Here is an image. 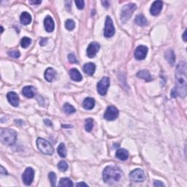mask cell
Returning a JSON list of instances; mask_svg holds the SVG:
<instances>
[{"label":"cell","mask_w":187,"mask_h":187,"mask_svg":"<svg viewBox=\"0 0 187 187\" xmlns=\"http://www.w3.org/2000/svg\"><path fill=\"white\" fill-rule=\"evenodd\" d=\"M94 127V120L92 118H87L85 121V129L88 132H91Z\"/></svg>","instance_id":"obj_27"},{"label":"cell","mask_w":187,"mask_h":187,"mask_svg":"<svg viewBox=\"0 0 187 187\" xmlns=\"http://www.w3.org/2000/svg\"><path fill=\"white\" fill-rule=\"evenodd\" d=\"M34 177V170L32 168H27L24 171L22 175V180L24 184L26 186H29L32 184Z\"/></svg>","instance_id":"obj_8"},{"label":"cell","mask_w":187,"mask_h":187,"mask_svg":"<svg viewBox=\"0 0 187 187\" xmlns=\"http://www.w3.org/2000/svg\"><path fill=\"white\" fill-rule=\"evenodd\" d=\"M164 57H165L166 60L168 61V62L170 64L171 66H173L175 63V53L173 50L169 49L165 52L164 54Z\"/></svg>","instance_id":"obj_17"},{"label":"cell","mask_w":187,"mask_h":187,"mask_svg":"<svg viewBox=\"0 0 187 187\" xmlns=\"http://www.w3.org/2000/svg\"><path fill=\"white\" fill-rule=\"evenodd\" d=\"M22 94L27 98H32L34 96V88L32 86H25L23 88Z\"/></svg>","instance_id":"obj_24"},{"label":"cell","mask_w":187,"mask_h":187,"mask_svg":"<svg viewBox=\"0 0 187 187\" xmlns=\"http://www.w3.org/2000/svg\"><path fill=\"white\" fill-rule=\"evenodd\" d=\"M57 151H58V154L61 157L65 158L67 156V148H66L65 145L62 143L59 144L58 148H57Z\"/></svg>","instance_id":"obj_26"},{"label":"cell","mask_w":187,"mask_h":187,"mask_svg":"<svg viewBox=\"0 0 187 187\" xmlns=\"http://www.w3.org/2000/svg\"><path fill=\"white\" fill-rule=\"evenodd\" d=\"M57 167H58L59 170L61 171V172H65V171H67V170L68 169V164L65 161L59 162Z\"/></svg>","instance_id":"obj_32"},{"label":"cell","mask_w":187,"mask_h":187,"mask_svg":"<svg viewBox=\"0 0 187 187\" xmlns=\"http://www.w3.org/2000/svg\"><path fill=\"white\" fill-rule=\"evenodd\" d=\"M187 67L185 61H180L175 70V86L172 91L173 97L181 96L184 98L186 95V73Z\"/></svg>","instance_id":"obj_1"},{"label":"cell","mask_w":187,"mask_h":187,"mask_svg":"<svg viewBox=\"0 0 187 187\" xmlns=\"http://www.w3.org/2000/svg\"><path fill=\"white\" fill-rule=\"evenodd\" d=\"M148 48L145 45H139L135 50V58L137 60H143L146 58L148 53Z\"/></svg>","instance_id":"obj_12"},{"label":"cell","mask_w":187,"mask_h":187,"mask_svg":"<svg viewBox=\"0 0 187 187\" xmlns=\"http://www.w3.org/2000/svg\"><path fill=\"white\" fill-rule=\"evenodd\" d=\"M0 139L3 144L7 146H12L16 141V132L11 129H1Z\"/></svg>","instance_id":"obj_3"},{"label":"cell","mask_w":187,"mask_h":187,"mask_svg":"<svg viewBox=\"0 0 187 187\" xmlns=\"http://www.w3.org/2000/svg\"><path fill=\"white\" fill-rule=\"evenodd\" d=\"M0 174H1L2 175H8V171L6 170V169L4 168L3 166H1V170H0Z\"/></svg>","instance_id":"obj_38"},{"label":"cell","mask_w":187,"mask_h":187,"mask_svg":"<svg viewBox=\"0 0 187 187\" xmlns=\"http://www.w3.org/2000/svg\"><path fill=\"white\" fill-rule=\"evenodd\" d=\"M8 55L10 57H12V58H14V59H18L21 56V54H20V52L18 51V50H10V51H8Z\"/></svg>","instance_id":"obj_34"},{"label":"cell","mask_w":187,"mask_h":187,"mask_svg":"<svg viewBox=\"0 0 187 187\" xmlns=\"http://www.w3.org/2000/svg\"><path fill=\"white\" fill-rule=\"evenodd\" d=\"M70 75L72 80L74 81H76V82L81 81L83 79V77L81 75V72H79L78 70L75 69V68H73V69L70 70Z\"/></svg>","instance_id":"obj_18"},{"label":"cell","mask_w":187,"mask_h":187,"mask_svg":"<svg viewBox=\"0 0 187 187\" xmlns=\"http://www.w3.org/2000/svg\"><path fill=\"white\" fill-rule=\"evenodd\" d=\"M29 2L31 4H39L42 3V1H29Z\"/></svg>","instance_id":"obj_42"},{"label":"cell","mask_w":187,"mask_h":187,"mask_svg":"<svg viewBox=\"0 0 187 187\" xmlns=\"http://www.w3.org/2000/svg\"><path fill=\"white\" fill-rule=\"evenodd\" d=\"M163 8V2L162 1H155L150 8V13L152 15H158L161 12Z\"/></svg>","instance_id":"obj_13"},{"label":"cell","mask_w":187,"mask_h":187,"mask_svg":"<svg viewBox=\"0 0 187 187\" xmlns=\"http://www.w3.org/2000/svg\"><path fill=\"white\" fill-rule=\"evenodd\" d=\"M75 27V23L73 20L72 19H67L65 22V28L67 29V30L72 31L74 29V28Z\"/></svg>","instance_id":"obj_31"},{"label":"cell","mask_w":187,"mask_h":187,"mask_svg":"<svg viewBox=\"0 0 187 187\" xmlns=\"http://www.w3.org/2000/svg\"><path fill=\"white\" fill-rule=\"evenodd\" d=\"M76 186H88V184H86V183H83V182H81V183H78V184H76Z\"/></svg>","instance_id":"obj_43"},{"label":"cell","mask_w":187,"mask_h":187,"mask_svg":"<svg viewBox=\"0 0 187 187\" xmlns=\"http://www.w3.org/2000/svg\"><path fill=\"white\" fill-rule=\"evenodd\" d=\"M94 105H95V101H94V99L91 97L86 98L83 102V107L86 110L93 109Z\"/></svg>","instance_id":"obj_22"},{"label":"cell","mask_w":187,"mask_h":187,"mask_svg":"<svg viewBox=\"0 0 187 187\" xmlns=\"http://www.w3.org/2000/svg\"><path fill=\"white\" fill-rule=\"evenodd\" d=\"M135 21L138 26H145L147 25V23H148V21H147L146 17H145L143 14L138 15L135 18Z\"/></svg>","instance_id":"obj_25"},{"label":"cell","mask_w":187,"mask_h":187,"mask_svg":"<svg viewBox=\"0 0 187 187\" xmlns=\"http://www.w3.org/2000/svg\"><path fill=\"white\" fill-rule=\"evenodd\" d=\"M31 43H32V39H31L29 37H23L21 42V47L23 48H28L29 46L31 45Z\"/></svg>","instance_id":"obj_30"},{"label":"cell","mask_w":187,"mask_h":187,"mask_svg":"<svg viewBox=\"0 0 187 187\" xmlns=\"http://www.w3.org/2000/svg\"><path fill=\"white\" fill-rule=\"evenodd\" d=\"M110 86V79L107 77H105V78H102L100 82L97 83V86H96V89H97L98 93L100 94V95L104 96L107 94V89H108Z\"/></svg>","instance_id":"obj_7"},{"label":"cell","mask_w":187,"mask_h":187,"mask_svg":"<svg viewBox=\"0 0 187 187\" xmlns=\"http://www.w3.org/2000/svg\"><path fill=\"white\" fill-rule=\"evenodd\" d=\"M83 72L89 75H93L95 72L96 66L94 63H87L83 66Z\"/></svg>","instance_id":"obj_20"},{"label":"cell","mask_w":187,"mask_h":187,"mask_svg":"<svg viewBox=\"0 0 187 187\" xmlns=\"http://www.w3.org/2000/svg\"><path fill=\"white\" fill-rule=\"evenodd\" d=\"M48 38H41L40 41H39V45L41 46H44L45 45L48 43Z\"/></svg>","instance_id":"obj_37"},{"label":"cell","mask_w":187,"mask_h":187,"mask_svg":"<svg viewBox=\"0 0 187 187\" xmlns=\"http://www.w3.org/2000/svg\"><path fill=\"white\" fill-rule=\"evenodd\" d=\"M45 79L48 82H52L56 78V72L54 69H53L51 67H48L45 72Z\"/></svg>","instance_id":"obj_16"},{"label":"cell","mask_w":187,"mask_h":187,"mask_svg":"<svg viewBox=\"0 0 187 187\" xmlns=\"http://www.w3.org/2000/svg\"><path fill=\"white\" fill-rule=\"evenodd\" d=\"M48 178H49V180L50 181V184H51L52 186H56V175L54 173H50L49 175H48Z\"/></svg>","instance_id":"obj_33"},{"label":"cell","mask_w":187,"mask_h":187,"mask_svg":"<svg viewBox=\"0 0 187 187\" xmlns=\"http://www.w3.org/2000/svg\"><path fill=\"white\" fill-rule=\"evenodd\" d=\"M37 146L39 150L44 154L52 155L54 152V149L53 148L52 145L48 140L43 139V138H37Z\"/></svg>","instance_id":"obj_4"},{"label":"cell","mask_w":187,"mask_h":187,"mask_svg":"<svg viewBox=\"0 0 187 187\" xmlns=\"http://www.w3.org/2000/svg\"><path fill=\"white\" fill-rule=\"evenodd\" d=\"M183 39L184 42H186V30L184 31V32L183 34Z\"/></svg>","instance_id":"obj_44"},{"label":"cell","mask_w":187,"mask_h":187,"mask_svg":"<svg viewBox=\"0 0 187 187\" xmlns=\"http://www.w3.org/2000/svg\"><path fill=\"white\" fill-rule=\"evenodd\" d=\"M118 114L119 113H118V109L113 105H111V106L107 107L104 113V118L106 120L113 121L118 118Z\"/></svg>","instance_id":"obj_9"},{"label":"cell","mask_w":187,"mask_h":187,"mask_svg":"<svg viewBox=\"0 0 187 187\" xmlns=\"http://www.w3.org/2000/svg\"><path fill=\"white\" fill-rule=\"evenodd\" d=\"M102 176L105 183L113 184L119 181L122 176V172L117 167L107 166L103 170Z\"/></svg>","instance_id":"obj_2"},{"label":"cell","mask_w":187,"mask_h":187,"mask_svg":"<svg viewBox=\"0 0 187 187\" xmlns=\"http://www.w3.org/2000/svg\"><path fill=\"white\" fill-rule=\"evenodd\" d=\"M7 98L13 106L18 107L19 105V98L18 94L14 91H10L7 94Z\"/></svg>","instance_id":"obj_14"},{"label":"cell","mask_w":187,"mask_h":187,"mask_svg":"<svg viewBox=\"0 0 187 187\" xmlns=\"http://www.w3.org/2000/svg\"><path fill=\"white\" fill-rule=\"evenodd\" d=\"M75 2V4L79 10H82L84 8L85 6V2L83 0H77V1Z\"/></svg>","instance_id":"obj_35"},{"label":"cell","mask_w":187,"mask_h":187,"mask_svg":"<svg viewBox=\"0 0 187 187\" xmlns=\"http://www.w3.org/2000/svg\"><path fill=\"white\" fill-rule=\"evenodd\" d=\"M20 21L21 23L23 25H28L32 21V16L29 13L27 12H23L21 13V17H20Z\"/></svg>","instance_id":"obj_23"},{"label":"cell","mask_w":187,"mask_h":187,"mask_svg":"<svg viewBox=\"0 0 187 187\" xmlns=\"http://www.w3.org/2000/svg\"><path fill=\"white\" fill-rule=\"evenodd\" d=\"M153 186H164V184L162 182L159 181H155L153 183Z\"/></svg>","instance_id":"obj_39"},{"label":"cell","mask_w":187,"mask_h":187,"mask_svg":"<svg viewBox=\"0 0 187 187\" xmlns=\"http://www.w3.org/2000/svg\"><path fill=\"white\" fill-rule=\"evenodd\" d=\"M137 77L139 78L143 79L146 82H150V81H152V78H151L150 72L148 70H140L137 73Z\"/></svg>","instance_id":"obj_21"},{"label":"cell","mask_w":187,"mask_h":187,"mask_svg":"<svg viewBox=\"0 0 187 187\" xmlns=\"http://www.w3.org/2000/svg\"><path fill=\"white\" fill-rule=\"evenodd\" d=\"M137 9V5L134 3H129L123 7L122 13H121V20L122 23H126L130 19L133 13Z\"/></svg>","instance_id":"obj_5"},{"label":"cell","mask_w":187,"mask_h":187,"mask_svg":"<svg viewBox=\"0 0 187 187\" xmlns=\"http://www.w3.org/2000/svg\"><path fill=\"white\" fill-rule=\"evenodd\" d=\"M130 179L135 182H142L146 179L144 171L141 169H135L130 173Z\"/></svg>","instance_id":"obj_11"},{"label":"cell","mask_w":187,"mask_h":187,"mask_svg":"<svg viewBox=\"0 0 187 187\" xmlns=\"http://www.w3.org/2000/svg\"><path fill=\"white\" fill-rule=\"evenodd\" d=\"M115 34V28H114L113 23L112 19L109 16H107L106 20H105V29H104V35L105 37H113Z\"/></svg>","instance_id":"obj_6"},{"label":"cell","mask_w":187,"mask_h":187,"mask_svg":"<svg viewBox=\"0 0 187 187\" xmlns=\"http://www.w3.org/2000/svg\"><path fill=\"white\" fill-rule=\"evenodd\" d=\"M44 122H45V124L47 125V126H51L52 125L51 121H50L49 119H45L44 120Z\"/></svg>","instance_id":"obj_40"},{"label":"cell","mask_w":187,"mask_h":187,"mask_svg":"<svg viewBox=\"0 0 187 187\" xmlns=\"http://www.w3.org/2000/svg\"><path fill=\"white\" fill-rule=\"evenodd\" d=\"M59 186H73L72 181L68 178H63L60 180V182L59 184Z\"/></svg>","instance_id":"obj_28"},{"label":"cell","mask_w":187,"mask_h":187,"mask_svg":"<svg viewBox=\"0 0 187 187\" xmlns=\"http://www.w3.org/2000/svg\"><path fill=\"white\" fill-rule=\"evenodd\" d=\"M44 26H45V30L48 32H52L54 30V20L50 15L45 17L44 19Z\"/></svg>","instance_id":"obj_15"},{"label":"cell","mask_w":187,"mask_h":187,"mask_svg":"<svg viewBox=\"0 0 187 187\" xmlns=\"http://www.w3.org/2000/svg\"><path fill=\"white\" fill-rule=\"evenodd\" d=\"M102 4H103V6H104L105 8H109V6H110L109 2H107V1H102Z\"/></svg>","instance_id":"obj_41"},{"label":"cell","mask_w":187,"mask_h":187,"mask_svg":"<svg viewBox=\"0 0 187 187\" xmlns=\"http://www.w3.org/2000/svg\"><path fill=\"white\" fill-rule=\"evenodd\" d=\"M63 110L67 114H72L75 112V108L69 103H65L63 106Z\"/></svg>","instance_id":"obj_29"},{"label":"cell","mask_w":187,"mask_h":187,"mask_svg":"<svg viewBox=\"0 0 187 187\" xmlns=\"http://www.w3.org/2000/svg\"><path fill=\"white\" fill-rule=\"evenodd\" d=\"M100 49V44L96 42H92L88 46L86 49V54L89 58H94Z\"/></svg>","instance_id":"obj_10"},{"label":"cell","mask_w":187,"mask_h":187,"mask_svg":"<svg viewBox=\"0 0 187 187\" xmlns=\"http://www.w3.org/2000/svg\"><path fill=\"white\" fill-rule=\"evenodd\" d=\"M1 29H2V33L3 32V30H4V29H3V27H2V26H1Z\"/></svg>","instance_id":"obj_45"},{"label":"cell","mask_w":187,"mask_h":187,"mask_svg":"<svg viewBox=\"0 0 187 187\" xmlns=\"http://www.w3.org/2000/svg\"><path fill=\"white\" fill-rule=\"evenodd\" d=\"M116 157H117L118 159L122 160V161H125V160H127L129 157L128 151L126 150L125 148L118 149L116 153Z\"/></svg>","instance_id":"obj_19"},{"label":"cell","mask_w":187,"mask_h":187,"mask_svg":"<svg viewBox=\"0 0 187 187\" xmlns=\"http://www.w3.org/2000/svg\"><path fill=\"white\" fill-rule=\"evenodd\" d=\"M68 59H69V61L70 63H72V64L78 63V60H77L76 56H75L73 54H70L68 55Z\"/></svg>","instance_id":"obj_36"}]
</instances>
